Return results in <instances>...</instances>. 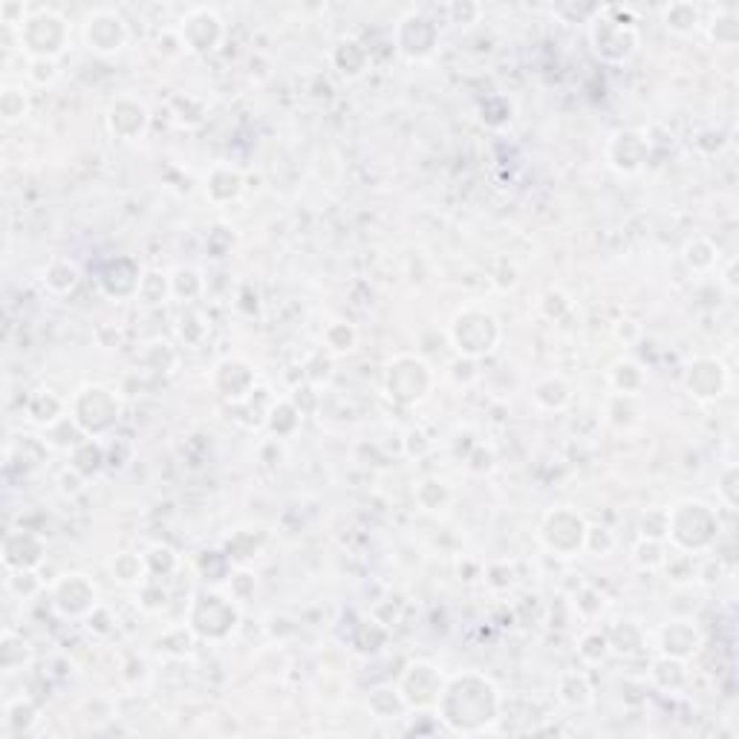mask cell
Returning a JSON list of instances; mask_svg holds the SVG:
<instances>
[{
	"label": "cell",
	"instance_id": "obj_7",
	"mask_svg": "<svg viewBox=\"0 0 739 739\" xmlns=\"http://www.w3.org/2000/svg\"><path fill=\"white\" fill-rule=\"evenodd\" d=\"M52 604L61 615H81L96 610V589L84 575H64L55 583Z\"/></svg>",
	"mask_w": 739,
	"mask_h": 739
},
{
	"label": "cell",
	"instance_id": "obj_14",
	"mask_svg": "<svg viewBox=\"0 0 739 739\" xmlns=\"http://www.w3.org/2000/svg\"><path fill=\"white\" fill-rule=\"evenodd\" d=\"M615 142H619V145H624V150H621V153H612V165L619 168V165L624 162L621 171H635L638 165H642L644 157H638V153H633V145H638L642 139H638L635 134H619V136H615Z\"/></svg>",
	"mask_w": 739,
	"mask_h": 739
},
{
	"label": "cell",
	"instance_id": "obj_6",
	"mask_svg": "<svg viewBox=\"0 0 739 739\" xmlns=\"http://www.w3.org/2000/svg\"><path fill=\"white\" fill-rule=\"evenodd\" d=\"M543 540L549 549L560 551V555H569V551L583 549V540H587V526L578 514L572 512H555L549 514V520L543 526Z\"/></svg>",
	"mask_w": 739,
	"mask_h": 739
},
{
	"label": "cell",
	"instance_id": "obj_16",
	"mask_svg": "<svg viewBox=\"0 0 739 739\" xmlns=\"http://www.w3.org/2000/svg\"><path fill=\"white\" fill-rule=\"evenodd\" d=\"M29 79L35 81V84H52L55 79H58V64H55V58H32L29 64Z\"/></svg>",
	"mask_w": 739,
	"mask_h": 739
},
{
	"label": "cell",
	"instance_id": "obj_19",
	"mask_svg": "<svg viewBox=\"0 0 739 739\" xmlns=\"http://www.w3.org/2000/svg\"><path fill=\"white\" fill-rule=\"evenodd\" d=\"M0 18H4V24L18 27V29H24V24L29 20L24 4H4V6H0Z\"/></svg>",
	"mask_w": 739,
	"mask_h": 739
},
{
	"label": "cell",
	"instance_id": "obj_1",
	"mask_svg": "<svg viewBox=\"0 0 739 739\" xmlns=\"http://www.w3.org/2000/svg\"><path fill=\"white\" fill-rule=\"evenodd\" d=\"M67 43V20L52 9H41L20 29V47L32 52V58H55Z\"/></svg>",
	"mask_w": 739,
	"mask_h": 739
},
{
	"label": "cell",
	"instance_id": "obj_9",
	"mask_svg": "<svg viewBox=\"0 0 739 739\" xmlns=\"http://www.w3.org/2000/svg\"><path fill=\"white\" fill-rule=\"evenodd\" d=\"M43 283H47V289L55 295H67L75 289V283H79V269H75V263L64 260V258H55L47 269H43Z\"/></svg>",
	"mask_w": 739,
	"mask_h": 739
},
{
	"label": "cell",
	"instance_id": "obj_18",
	"mask_svg": "<svg viewBox=\"0 0 739 739\" xmlns=\"http://www.w3.org/2000/svg\"><path fill=\"white\" fill-rule=\"evenodd\" d=\"M635 560L642 566H647V569H653V566H658V564H665V555H661V549H658V540H642V543L635 546Z\"/></svg>",
	"mask_w": 739,
	"mask_h": 739
},
{
	"label": "cell",
	"instance_id": "obj_12",
	"mask_svg": "<svg viewBox=\"0 0 739 739\" xmlns=\"http://www.w3.org/2000/svg\"><path fill=\"white\" fill-rule=\"evenodd\" d=\"M566 679L572 681V688H566L564 681H560V699L572 704V708H587L592 702V688H589L587 676H581V673H566Z\"/></svg>",
	"mask_w": 739,
	"mask_h": 739
},
{
	"label": "cell",
	"instance_id": "obj_2",
	"mask_svg": "<svg viewBox=\"0 0 739 739\" xmlns=\"http://www.w3.org/2000/svg\"><path fill=\"white\" fill-rule=\"evenodd\" d=\"M450 338H454V344H457V350L462 352V356L473 358V356H482V352L494 350V344H497V338H500V329H497V321H494L489 312L468 310L454 321Z\"/></svg>",
	"mask_w": 739,
	"mask_h": 739
},
{
	"label": "cell",
	"instance_id": "obj_10",
	"mask_svg": "<svg viewBox=\"0 0 739 739\" xmlns=\"http://www.w3.org/2000/svg\"><path fill=\"white\" fill-rule=\"evenodd\" d=\"M27 661H29V644L12 630H6L4 638H0V667H4V673H18L24 670Z\"/></svg>",
	"mask_w": 739,
	"mask_h": 739
},
{
	"label": "cell",
	"instance_id": "obj_11",
	"mask_svg": "<svg viewBox=\"0 0 739 739\" xmlns=\"http://www.w3.org/2000/svg\"><path fill=\"white\" fill-rule=\"evenodd\" d=\"M29 110V96L24 87H4L0 93V116H4L6 125H15L27 116Z\"/></svg>",
	"mask_w": 739,
	"mask_h": 739
},
{
	"label": "cell",
	"instance_id": "obj_5",
	"mask_svg": "<svg viewBox=\"0 0 739 739\" xmlns=\"http://www.w3.org/2000/svg\"><path fill=\"white\" fill-rule=\"evenodd\" d=\"M84 41L93 52H119L127 41V27L113 9H98L84 24Z\"/></svg>",
	"mask_w": 739,
	"mask_h": 739
},
{
	"label": "cell",
	"instance_id": "obj_4",
	"mask_svg": "<svg viewBox=\"0 0 739 739\" xmlns=\"http://www.w3.org/2000/svg\"><path fill=\"white\" fill-rule=\"evenodd\" d=\"M592 43H595V50H598V55H604V58H610V61H621L627 58L633 50H635V43H638V32L635 27L630 24H621V20H612V18H604L598 12V18L592 20Z\"/></svg>",
	"mask_w": 739,
	"mask_h": 739
},
{
	"label": "cell",
	"instance_id": "obj_8",
	"mask_svg": "<svg viewBox=\"0 0 739 739\" xmlns=\"http://www.w3.org/2000/svg\"><path fill=\"white\" fill-rule=\"evenodd\" d=\"M43 555V543L35 537L18 528V532H9L4 540V564L6 569H32L41 564Z\"/></svg>",
	"mask_w": 739,
	"mask_h": 739
},
{
	"label": "cell",
	"instance_id": "obj_13",
	"mask_svg": "<svg viewBox=\"0 0 739 739\" xmlns=\"http://www.w3.org/2000/svg\"><path fill=\"white\" fill-rule=\"evenodd\" d=\"M35 722V708L29 702L18 699L6 704V727L9 731H27V727Z\"/></svg>",
	"mask_w": 739,
	"mask_h": 739
},
{
	"label": "cell",
	"instance_id": "obj_3",
	"mask_svg": "<svg viewBox=\"0 0 739 739\" xmlns=\"http://www.w3.org/2000/svg\"><path fill=\"white\" fill-rule=\"evenodd\" d=\"M73 419L79 422L84 434H104L119 419V402L110 396V390L87 388L79 399L73 402Z\"/></svg>",
	"mask_w": 739,
	"mask_h": 739
},
{
	"label": "cell",
	"instance_id": "obj_17",
	"mask_svg": "<svg viewBox=\"0 0 739 739\" xmlns=\"http://www.w3.org/2000/svg\"><path fill=\"white\" fill-rule=\"evenodd\" d=\"M113 572H116V578L121 583H134L142 575V560L134 558V555H119L113 560Z\"/></svg>",
	"mask_w": 739,
	"mask_h": 739
},
{
	"label": "cell",
	"instance_id": "obj_15",
	"mask_svg": "<svg viewBox=\"0 0 739 739\" xmlns=\"http://www.w3.org/2000/svg\"><path fill=\"white\" fill-rule=\"evenodd\" d=\"M327 344L333 347L335 352L352 350V344H356V329L347 327L344 321H335L333 327L327 329Z\"/></svg>",
	"mask_w": 739,
	"mask_h": 739
}]
</instances>
